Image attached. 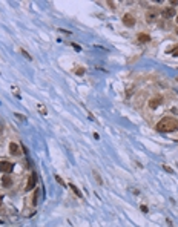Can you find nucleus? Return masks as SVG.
<instances>
[{
	"instance_id": "obj_1",
	"label": "nucleus",
	"mask_w": 178,
	"mask_h": 227,
	"mask_svg": "<svg viewBox=\"0 0 178 227\" xmlns=\"http://www.w3.org/2000/svg\"><path fill=\"white\" fill-rule=\"evenodd\" d=\"M155 129L158 132H175V131H178V120L173 117H163L157 123Z\"/></svg>"
},
{
	"instance_id": "obj_2",
	"label": "nucleus",
	"mask_w": 178,
	"mask_h": 227,
	"mask_svg": "<svg viewBox=\"0 0 178 227\" xmlns=\"http://www.w3.org/2000/svg\"><path fill=\"white\" fill-rule=\"evenodd\" d=\"M158 19H161V11L158 8H150L146 11V22L147 23H155Z\"/></svg>"
},
{
	"instance_id": "obj_3",
	"label": "nucleus",
	"mask_w": 178,
	"mask_h": 227,
	"mask_svg": "<svg viewBox=\"0 0 178 227\" xmlns=\"http://www.w3.org/2000/svg\"><path fill=\"white\" fill-rule=\"evenodd\" d=\"M14 169V164L9 163V161H0V172L3 173H11Z\"/></svg>"
},
{
	"instance_id": "obj_4",
	"label": "nucleus",
	"mask_w": 178,
	"mask_h": 227,
	"mask_svg": "<svg viewBox=\"0 0 178 227\" xmlns=\"http://www.w3.org/2000/svg\"><path fill=\"white\" fill-rule=\"evenodd\" d=\"M147 104H149V107H150V109H157L160 104H163V97H161V95H157V97L150 98Z\"/></svg>"
},
{
	"instance_id": "obj_5",
	"label": "nucleus",
	"mask_w": 178,
	"mask_h": 227,
	"mask_svg": "<svg viewBox=\"0 0 178 227\" xmlns=\"http://www.w3.org/2000/svg\"><path fill=\"white\" fill-rule=\"evenodd\" d=\"M123 23L128 26V28H132L135 25V17L132 14H124L123 16Z\"/></svg>"
},
{
	"instance_id": "obj_6",
	"label": "nucleus",
	"mask_w": 178,
	"mask_h": 227,
	"mask_svg": "<svg viewBox=\"0 0 178 227\" xmlns=\"http://www.w3.org/2000/svg\"><path fill=\"white\" fill-rule=\"evenodd\" d=\"M161 16H163L164 19H173V17H175V8H173V6H169V8L163 9V11H161Z\"/></svg>"
},
{
	"instance_id": "obj_7",
	"label": "nucleus",
	"mask_w": 178,
	"mask_h": 227,
	"mask_svg": "<svg viewBox=\"0 0 178 227\" xmlns=\"http://www.w3.org/2000/svg\"><path fill=\"white\" fill-rule=\"evenodd\" d=\"M35 184H37V173L32 172L31 177H29V181H28V184H26V190H32V189L35 187Z\"/></svg>"
},
{
	"instance_id": "obj_8",
	"label": "nucleus",
	"mask_w": 178,
	"mask_h": 227,
	"mask_svg": "<svg viewBox=\"0 0 178 227\" xmlns=\"http://www.w3.org/2000/svg\"><path fill=\"white\" fill-rule=\"evenodd\" d=\"M9 154H11V155H14V157H19V155H22L20 146H19L17 143H11V144H9Z\"/></svg>"
},
{
	"instance_id": "obj_9",
	"label": "nucleus",
	"mask_w": 178,
	"mask_h": 227,
	"mask_svg": "<svg viewBox=\"0 0 178 227\" xmlns=\"http://www.w3.org/2000/svg\"><path fill=\"white\" fill-rule=\"evenodd\" d=\"M137 40H138V43H149L150 42V35H147L144 32H140L138 37H137Z\"/></svg>"
},
{
	"instance_id": "obj_10",
	"label": "nucleus",
	"mask_w": 178,
	"mask_h": 227,
	"mask_svg": "<svg viewBox=\"0 0 178 227\" xmlns=\"http://www.w3.org/2000/svg\"><path fill=\"white\" fill-rule=\"evenodd\" d=\"M2 186H3V187H11V186H13V178L8 177V175H5V177L2 178Z\"/></svg>"
},
{
	"instance_id": "obj_11",
	"label": "nucleus",
	"mask_w": 178,
	"mask_h": 227,
	"mask_svg": "<svg viewBox=\"0 0 178 227\" xmlns=\"http://www.w3.org/2000/svg\"><path fill=\"white\" fill-rule=\"evenodd\" d=\"M68 186H69V187H71V189H72V192H74V193H75V195H77V196H78V198H83V193H81V192H80V189H78V187H77V186H74V184H72V183H69V184H68Z\"/></svg>"
},
{
	"instance_id": "obj_12",
	"label": "nucleus",
	"mask_w": 178,
	"mask_h": 227,
	"mask_svg": "<svg viewBox=\"0 0 178 227\" xmlns=\"http://www.w3.org/2000/svg\"><path fill=\"white\" fill-rule=\"evenodd\" d=\"M92 175H94V178H95V181H97L98 184H103V178H102V175H100V173H98L95 169L92 170Z\"/></svg>"
},
{
	"instance_id": "obj_13",
	"label": "nucleus",
	"mask_w": 178,
	"mask_h": 227,
	"mask_svg": "<svg viewBox=\"0 0 178 227\" xmlns=\"http://www.w3.org/2000/svg\"><path fill=\"white\" fill-rule=\"evenodd\" d=\"M39 192H40L39 189H35V190H34V196H32V204H34V206L39 203Z\"/></svg>"
},
{
	"instance_id": "obj_14",
	"label": "nucleus",
	"mask_w": 178,
	"mask_h": 227,
	"mask_svg": "<svg viewBox=\"0 0 178 227\" xmlns=\"http://www.w3.org/2000/svg\"><path fill=\"white\" fill-rule=\"evenodd\" d=\"M37 109H39L42 114H43V115H46V107H45L43 104H39V106H37Z\"/></svg>"
},
{
	"instance_id": "obj_15",
	"label": "nucleus",
	"mask_w": 178,
	"mask_h": 227,
	"mask_svg": "<svg viewBox=\"0 0 178 227\" xmlns=\"http://www.w3.org/2000/svg\"><path fill=\"white\" fill-rule=\"evenodd\" d=\"M14 117H16L17 120H20V121H25V120H26L25 115H22V114H14Z\"/></svg>"
},
{
	"instance_id": "obj_16",
	"label": "nucleus",
	"mask_w": 178,
	"mask_h": 227,
	"mask_svg": "<svg viewBox=\"0 0 178 227\" xmlns=\"http://www.w3.org/2000/svg\"><path fill=\"white\" fill-rule=\"evenodd\" d=\"M75 74H77V75H83V74H84V69H83V68H77V69H75Z\"/></svg>"
},
{
	"instance_id": "obj_17",
	"label": "nucleus",
	"mask_w": 178,
	"mask_h": 227,
	"mask_svg": "<svg viewBox=\"0 0 178 227\" xmlns=\"http://www.w3.org/2000/svg\"><path fill=\"white\" fill-rule=\"evenodd\" d=\"M20 51H22V54H23V55H25V57H26L28 60H32V57H31V55H29V54H28V52H26L25 49H20Z\"/></svg>"
},
{
	"instance_id": "obj_18",
	"label": "nucleus",
	"mask_w": 178,
	"mask_h": 227,
	"mask_svg": "<svg viewBox=\"0 0 178 227\" xmlns=\"http://www.w3.org/2000/svg\"><path fill=\"white\" fill-rule=\"evenodd\" d=\"M55 180H57V183H58V184H61V186H65V181H63V180H61V178H60L58 175H55Z\"/></svg>"
},
{
	"instance_id": "obj_19",
	"label": "nucleus",
	"mask_w": 178,
	"mask_h": 227,
	"mask_svg": "<svg viewBox=\"0 0 178 227\" xmlns=\"http://www.w3.org/2000/svg\"><path fill=\"white\" fill-rule=\"evenodd\" d=\"M163 169H164L166 172H169V173H172V172H173V170H172V169H170L169 166H166V164H163Z\"/></svg>"
},
{
	"instance_id": "obj_20",
	"label": "nucleus",
	"mask_w": 178,
	"mask_h": 227,
	"mask_svg": "<svg viewBox=\"0 0 178 227\" xmlns=\"http://www.w3.org/2000/svg\"><path fill=\"white\" fill-rule=\"evenodd\" d=\"M108 5H109V8L115 9V3H114V2H108Z\"/></svg>"
},
{
	"instance_id": "obj_21",
	"label": "nucleus",
	"mask_w": 178,
	"mask_h": 227,
	"mask_svg": "<svg viewBox=\"0 0 178 227\" xmlns=\"http://www.w3.org/2000/svg\"><path fill=\"white\" fill-rule=\"evenodd\" d=\"M72 46H74V48H75V49H77V51H80V49H81V48H80V46H78V45H77V43H72Z\"/></svg>"
},
{
	"instance_id": "obj_22",
	"label": "nucleus",
	"mask_w": 178,
	"mask_h": 227,
	"mask_svg": "<svg viewBox=\"0 0 178 227\" xmlns=\"http://www.w3.org/2000/svg\"><path fill=\"white\" fill-rule=\"evenodd\" d=\"M166 222H167V225H169V227H173V224H172V221H170V219H166Z\"/></svg>"
},
{
	"instance_id": "obj_23",
	"label": "nucleus",
	"mask_w": 178,
	"mask_h": 227,
	"mask_svg": "<svg viewBox=\"0 0 178 227\" xmlns=\"http://www.w3.org/2000/svg\"><path fill=\"white\" fill-rule=\"evenodd\" d=\"M141 210H143L144 213H147V207H146V206H141Z\"/></svg>"
},
{
	"instance_id": "obj_24",
	"label": "nucleus",
	"mask_w": 178,
	"mask_h": 227,
	"mask_svg": "<svg viewBox=\"0 0 178 227\" xmlns=\"http://www.w3.org/2000/svg\"><path fill=\"white\" fill-rule=\"evenodd\" d=\"M173 55H175V57H178V48H176V49L173 51Z\"/></svg>"
},
{
	"instance_id": "obj_25",
	"label": "nucleus",
	"mask_w": 178,
	"mask_h": 227,
	"mask_svg": "<svg viewBox=\"0 0 178 227\" xmlns=\"http://www.w3.org/2000/svg\"><path fill=\"white\" fill-rule=\"evenodd\" d=\"M175 22H176V23H178V16H175Z\"/></svg>"
},
{
	"instance_id": "obj_26",
	"label": "nucleus",
	"mask_w": 178,
	"mask_h": 227,
	"mask_svg": "<svg viewBox=\"0 0 178 227\" xmlns=\"http://www.w3.org/2000/svg\"><path fill=\"white\" fill-rule=\"evenodd\" d=\"M0 206H2V196H0Z\"/></svg>"
},
{
	"instance_id": "obj_27",
	"label": "nucleus",
	"mask_w": 178,
	"mask_h": 227,
	"mask_svg": "<svg viewBox=\"0 0 178 227\" xmlns=\"http://www.w3.org/2000/svg\"><path fill=\"white\" fill-rule=\"evenodd\" d=\"M175 32H176V35H178V28H176V29H175Z\"/></svg>"
}]
</instances>
